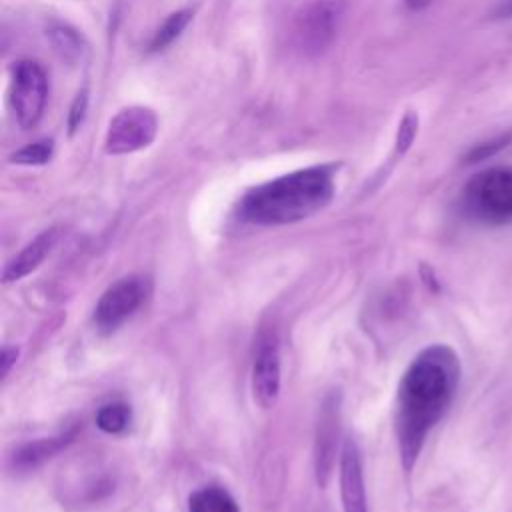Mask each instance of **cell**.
Here are the masks:
<instances>
[{"label":"cell","instance_id":"obj_1","mask_svg":"<svg viewBox=\"0 0 512 512\" xmlns=\"http://www.w3.org/2000/svg\"><path fill=\"white\" fill-rule=\"evenodd\" d=\"M458 378V356L446 344L420 350L402 374L396 394V438L404 470H412L430 430L448 410Z\"/></svg>","mask_w":512,"mask_h":512},{"label":"cell","instance_id":"obj_2","mask_svg":"<svg viewBox=\"0 0 512 512\" xmlns=\"http://www.w3.org/2000/svg\"><path fill=\"white\" fill-rule=\"evenodd\" d=\"M334 174V164H316L258 184L240 198L238 218L258 226L306 220L332 202Z\"/></svg>","mask_w":512,"mask_h":512},{"label":"cell","instance_id":"obj_3","mask_svg":"<svg viewBox=\"0 0 512 512\" xmlns=\"http://www.w3.org/2000/svg\"><path fill=\"white\" fill-rule=\"evenodd\" d=\"M462 210L484 224L512 220V168L494 166L474 174L462 190Z\"/></svg>","mask_w":512,"mask_h":512},{"label":"cell","instance_id":"obj_4","mask_svg":"<svg viewBox=\"0 0 512 512\" xmlns=\"http://www.w3.org/2000/svg\"><path fill=\"white\" fill-rule=\"evenodd\" d=\"M152 294V280L144 274H128L110 284L94 308V326L102 334L118 330Z\"/></svg>","mask_w":512,"mask_h":512},{"label":"cell","instance_id":"obj_5","mask_svg":"<svg viewBox=\"0 0 512 512\" xmlns=\"http://www.w3.org/2000/svg\"><path fill=\"white\" fill-rule=\"evenodd\" d=\"M48 100V76L34 60H18L10 70V106L20 128H34Z\"/></svg>","mask_w":512,"mask_h":512},{"label":"cell","instance_id":"obj_6","mask_svg":"<svg viewBox=\"0 0 512 512\" xmlns=\"http://www.w3.org/2000/svg\"><path fill=\"white\" fill-rule=\"evenodd\" d=\"M346 0H312L294 22V42L306 56L322 54L338 34Z\"/></svg>","mask_w":512,"mask_h":512},{"label":"cell","instance_id":"obj_7","mask_svg":"<svg viewBox=\"0 0 512 512\" xmlns=\"http://www.w3.org/2000/svg\"><path fill=\"white\" fill-rule=\"evenodd\" d=\"M158 136V116L148 106H126L108 122L104 150L112 156L132 154L148 148Z\"/></svg>","mask_w":512,"mask_h":512},{"label":"cell","instance_id":"obj_8","mask_svg":"<svg viewBox=\"0 0 512 512\" xmlns=\"http://www.w3.org/2000/svg\"><path fill=\"white\" fill-rule=\"evenodd\" d=\"M280 346L276 332H262L252 358V394L258 406L270 408L280 394Z\"/></svg>","mask_w":512,"mask_h":512},{"label":"cell","instance_id":"obj_9","mask_svg":"<svg viewBox=\"0 0 512 512\" xmlns=\"http://www.w3.org/2000/svg\"><path fill=\"white\" fill-rule=\"evenodd\" d=\"M340 498L344 512H368L360 452L354 440H346L340 452Z\"/></svg>","mask_w":512,"mask_h":512},{"label":"cell","instance_id":"obj_10","mask_svg":"<svg viewBox=\"0 0 512 512\" xmlns=\"http://www.w3.org/2000/svg\"><path fill=\"white\" fill-rule=\"evenodd\" d=\"M60 238V230L58 228H48L44 232H40L36 238H32L6 266L2 272V282L10 284V282H18L24 276H28L30 272H34L44 260L46 256L52 252V248L56 246Z\"/></svg>","mask_w":512,"mask_h":512},{"label":"cell","instance_id":"obj_11","mask_svg":"<svg viewBox=\"0 0 512 512\" xmlns=\"http://www.w3.org/2000/svg\"><path fill=\"white\" fill-rule=\"evenodd\" d=\"M338 406L326 404L320 414L318 434H316V476L320 484H326L334 456H336V438H338Z\"/></svg>","mask_w":512,"mask_h":512},{"label":"cell","instance_id":"obj_12","mask_svg":"<svg viewBox=\"0 0 512 512\" xmlns=\"http://www.w3.org/2000/svg\"><path fill=\"white\" fill-rule=\"evenodd\" d=\"M192 16H194L192 8H182V10H176V12L168 14L164 18V22L152 32V36L146 44V52L156 54V52L166 50L174 40H178L182 36V32L190 24Z\"/></svg>","mask_w":512,"mask_h":512},{"label":"cell","instance_id":"obj_13","mask_svg":"<svg viewBox=\"0 0 512 512\" xmlns=\"http://www.w3.org/2000/svg\"><path fill=\"white\" fill-rule=\"evenodd\" d=\"M188 512H240V508L224 488L206 486L190 496Z\"/></svg>","mask_w":512,"mask_h":512},{"label":"cell","instance_id":"obj_14","mask_svg":"<svg viewBox=\"0 0 512 512\" xmlns=\"http://www.w3.org/2000/svg\"><path fill=\"white\" fill-rule=\"evenodd\" d=\"M132 422V410L124 402H110L96 412V426L106 434H120Z\"/></svg>","mask_w":512,"mask_h":512},{"label":"cell","instance_id":"obj_15","mask_svg":"<svg viewBox=\"0 0 512 512\" xmlns=\"http://www.w3.org/2000/svg\"><path fill=\"white\" fill-rule=\"evenodd\" d=\"M48 36H50L54 48L62 54V58L72 62L82 56L84 42H82V36L74 28H70L66 24H56L50 28Z\"/></svg>","mask_w":512,"mask_h":512},{"label":"cell","instance_id":"obj_16","mask_svg":"<svg viewBox=\"0 0 512 512\" xmlns=\"http://www.w3.org/2000/svg\"><path fill=\"white\" fill-rule=\"evenodd\" d=\"M52 154H54V140L42 138V140L30 142L24 148L10 154V162L22 164V166H42V164L50 162Z\"/></svg>","mask_w":512,"mask_h":512},{"label":"cell","instance_id":"obj_17","mask_svg":"<svg viewBox=\"0 0 512 512\" xmlns=\"http://www.w3.org/2000/svg\"><path fill=\"white\" fill-rule=\"evenodd\" d=\"M416 134H418V114L414 110H406L402 120H400V124H398L392 162H396L398 158H402L410 150Z\"/></svg>","mask_w":512,"mask_h":512},{"label":"cell","instance_id":"obj_18","mask_svg":"<svg viewBox=\"0 0 512 512\" xmlns=\"http://www.w3.org/2000/svg\"><path fill=\"white\" fill-rule=\"evenodd\" d=\"M62 446L60 438H48V440H38L28 446H24L16 454V464L18 466H36L40 460L48 458L52 452H56Z\"/></svg>","mask_w":512,"mask_h":512},{"label":"cell","instance_id":"obj_19","mask_svg":"<svg viewBox=\"0 0 512 512\" xmlns=\"http://www.w3.org/2000/svg\"><path fill=\"white\" fill-rule=\"evenodd\" d=\"M510 142H512V132H504V134H498V136H494L486 142H480V144H476L474 148L468 150V154L464 156V164H476V162L488 160L494 154H498L502 148H506Z\"/></svg>","mask_w":512,"mask_h":512},{"label":"cell","instance_id":"obj_20","mask_svg":"<svg viewBox=\"0 0 512 512\" xmlns=\"http://www.w3.org/2000/svg\"><path fill=\"white\" fill-rule=\"evenodd\" d=\"M86 108H88V90L84 88L76 94V98L70 106V112H68V132L70 134H74L80 128V124L86 116Z\"/></svg>","mask_w":512,"mask_h":512},{"label":"cell","instance_id":"obj_21","mask_svg":"<svg viewBox=\"0 0 512 512\" xmlns=\"http://www.w3.org/2000/svg\"><path fill=\"white\" fill-rule=\"evenodd\" d=\"M16 358H18V348H14V346H4V348H2V352H0L2 376H8V372H10V368L14 366Z\"/></svg>","mask_w":512,"mask_h":512},{"label":"cell","instance_id":"obj_22","mask_svg":"<svg viewBox=\"0 0 512 512\" xmlns=\"http://www.w3.org/2000/svg\"><path fill=\"white\" fill-rule=\"evenodd\" d=\"M492 18H494V20L512 18V0H500V2L496 4V8L492 10Z\"/></svg>","mask_w":512,"mask_h":512},{"label":"cell","instance_id":"obj_23","mask_svg":"<svg viewBox=\"0 0 512 512\" xmlns=\"http://www.w3.org/2000/svg\"><path fill=\"white\" fill-rule=\"evenodd\" d=\"M404 4H406L408 10L420 12V10H424L430 4V0H404Z\"/></svg>","mask_w":512,"mask_h":512}]
</instances>
